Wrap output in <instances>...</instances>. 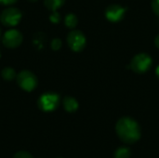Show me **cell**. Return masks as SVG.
<instances>
[{
    "label": "cell",
    "mask_w": 159,
    "mask_h": 158,
    "mask_svg": "<svg viewBox=\"0 0 159 158\" xmlns=\"http://www.w3.org/2000/svg\"><path fill=\"white\" fill-rule=\"evenodd\" d=\"M0 34H1V32H0Z\"/></svg>",
    "instance_id": "7402d4cb"
},
{
    "label": "cell",
    "mask_w": 159,
    "mask_h": 158,
    "mask_svg": "<svg viewBox=\"0 0 159 158\" xmlns=\"http://www.w3.org/2000/svg\"><path fill=\"white\" fill-rule=\"evenodd\" d=\"M21 12L16 7H8L2 11L0 15V21L3 25L7 27L16 26L20 19H21Z\"/></svg>",
    "instance_id": "277c9868"
},
{
    "label": "cell",
    "mask_w": 159,
    "mask_h": 158,
    "mask_svg": "<svg viewBox=\"0 0 159 158\" xmlns=\"http://www.w3.org/2000/svg\"><path fill=\"white\" fill-rule=\"evenodd\" d=\"M156 74H157V76L158 77V79H159V65L157 66V70H156Z\"/></svg>",
    "instance_id": "ffe728a7"
},
{
    "label": "cell",
    "mask_w": 159,
    "mask_h": 158,
    "mask_svg": "<svg viewBox=\"0 0 159 158\" xmlns=\"http://www.w3.org/2000/svg\"><path fill=\"white\" fill-rule=\"evenodd\" d=\"M64 1L65 0H44V4L48 9L56 11L64 4Z\"/></svg>",
    "instance_id": "30bf717a"
},
{
    "label": "cell",
    "mask_w": 159,
    "mask_h": 158,
    "mask_svg": "<svg viewBox=\"0 0 159 158\" xmlns=\"http://www.w3.org/2000/svg\"><path fill=\"white\" fill-rule=\"evenodd\" d=\"M61 39L54 38L51 41V47H52L53 50H58V49L61 48Z\"/></svg>",
    "instance_id": "9a60e30c"
},
{
    "label": "cell",
    "mask_w": 159,
    "mask_h": 158,
    "mask_svg": "<svg viewBox=\"0 0 159 158\" xmlns=\"http://www.w3.org/2000/svg\"><path fill=\"white\" fill-rule=\"evenodd\" d=\"M67 43L72 50L79 52L86 46V36L81 31H71L67 35Z\"/></svg>",
    "instance_id": "8992f818"
},
{
    "label": "cell",
    "mask_w": 159,
    "mask_h": 158,
    "mask_svg": "<svg viewBox=\"0 0 159 158\" xmlns=\"http://www.w3.org/2000/svg\"><path fill=\"white\" fill-rule=\"evenodd\" d=\"M31 2H35V1H37V0H30Z\"/></svg>",
    "instance_id": "44dd1931"
},
{
    "label": "cell",
    "mask_w": 159,
    "mask_h": 158,
    "mask_svg": "<svg viewBox=\"0 0 159 158\" xmlns=\"http://www.w3.org/2000/svg\"><path fill=\"white\" fill-rule=\"evenodd\" d=\"M116 131L118 138L127 144L137 142L142 136L141 128L137 121L131 117H122L116 125Z\"/></svg>",
    "instance_id": "6da1fadb"
},
{
    "label": "cell",
    "mask_w": 159,
    "mask_h": 158,
    "mask_svg": "<svg viewBox=\"0 0 159 158\" xmlns=\"http://www.w3.org/2000/svg\"><path fill=\"white\" fill-rule=\"evenodd\" d=\"M22 42V34L15 29L8 30L3 36V44L7 47L14 48L19 47Z\"/></svg>",
    "instance_id": "52a82bcc"
},
{
    "label": "cell",
    "mask_w": 159,
    "mask_h": 158,
    "mask_svg": "<svg viewBox=\"0 0 159 158\" xmlns=\"http://www.w3.org/2000/svg\"><path fill=\"white\" fill-rule=\"evenodd\" d=\"M152 8L153 11L159 16V0H152Z\"/></svg>",
    "instance_id": "e0dca14e"
},
{
    "label": "cell",
    "mask_w": 159,
    "mask_h": 158,
    "mask_svg": "<svg viewBox=\"0 0 159 158\" xmlns=\"http://www.w3.org/2000/svg\"><path fill=\"white\" fill-rule=\"evenodd\" d=\"M126 8L119 5H111L105 10V17L112 22H117L121 20L125 15Z\"/></svg>",
    "instance_id": "ba28073f"
},
{
    "label": "cell",
    "mask_w": 159,
    "mask_h": 158,
    "mask_svg": "<svg viewBox=\"0 0 159 158\" xmlns=\"http://www.w3.org/2000/svg\"><path fill=\"white\" fill-rule=\"evenodd\" d=\"M13 158H34L32 156V155L28 152H25V151H20V152H17Z\"/></svg>",
    "instance_id": "5bb4252c"
},
{
    "label": "cell",
    "mask_w": 159,
    "mask_h": 158,
    "mask_svg": "<svg viewBox=\"0 0 159 158\" xmlns=\"http://www.w3.org/2000/svg\"><path fill=\"white\" fill-rule=\"evenodd\" d=\"M49 20L53 22V23H58L61 20V17H60V14L56 11H53V13L50 15L49 17Z\"/></svg>",
    "instance_id": "2e32d148"
},
{
    "label": "cell",
    "mask_w": 159,
    "mask_h": 158,
    "mask_svg": "<svg viewBox=\"0 0 159 158\" xmlns=\"http://www.w3.org/2000/svg\"><path fill=\"white\" fill-rule=\"evenodd\" d=\"M18 0H0V4L2 5H12L16 3Z\"/></svg>",
    "instance_id": "ac0fdd59"
},
{
    "label": "cell",
    "mask_w": 159,
    "mask_h": 158,
    "mask_svg": "<svg viewBox=\"0 0 159 158\" xmlns=\"http://www.w3.org/2000/svg\"><path fill=\"white\" fill-rule=\"evenodd\" d=\"M64 22H65V25L68 28H75L77 25L78 20H77V18H76V16L75 14L70 13V14L66 15V17L64 19Z\"/></svg>",
    "instance_id": "4fadbf2b"
},
{
    "label": "cell",
    "mask_w": 159,
    "mask_h": 158,
    "mask_svg": "<svg viewBox=\"0 0 159 158\" xmlns=\"http://www.w3.org/2000/svg\"><path fill=\"white\" fill-rule=\"evenodd\" d=\"M152 65V58L146 53H140L136 55L130 62V68L132 71L138 74L147 72Z\"/></svg>",
    "instance_id": "3957f363"
},
{
    "label": "cell",
    "mask_w": 159,
    "mask_h": 158,
    "mask_svg": "<svg viewBox=\"0 0 159 158\" xmlns=\"http://www.w3.org/2000/svg\"><path fill=\"white\" fill-rule=\"evenodd\" d=\"M17 82L19 86L25 91H32L37 86L36 76L30 71H21L17 75Z\"/></svg>",
    "instance_id": "5b68a950"
},
{
    "label": "cell",
    "mask_w": 159,
    "mask_h": 158,
    "mask_svg": "<svg viewBox=\"0 0 159 158\" xmlns=\"http://www.w3.org/2000/svg\"><path fill=\"white\" fill-rule=\"evenodd\" d=\"M155 44H156L157 47H158L159 48V34L156 37V39H155Z\"/></svg>",
    "instance_id": "d6986e66"
},
{
    "label": "cell",
    "mask_w": 159,
    "mask_h": 158,
    "mask_svg": "<svg viewBox=\"0 0 159 158\" xmlns=\"http://www.w3.org/2000/svg\"><path fill=\"white\" fill-rule=\"evenodd\" d=\"M1 75H2V77L5 80L10 81V80L14 79V77L16 76V73H15L13 68H11V67H5L2 70V72H1Z\"/></svg>",
    "instance_id": "7c38bea8"
},
{
    "label": "cell",
    "mask_w": 159,
    "mask_h": 158,
    "mask_svg": "<svg viewBox=\"0 0 159 158\" xmlns=\"http://www.w3.org/2000/svg\"><path fill=\"white\" fill-rule=\"evenodd\" d=\"M131 155V151L129 148L126 146H121L115 152L114 158H129Z\"/></svg>",
    "instance_id": "8fae6325"
},
{
    "label": "cell",
    "mask_w": 159,
    "mask_h": 158,
    "mask_svg": "<svg viewBox=\"0 0 159 158\" xmlns=\"http://www.w3.org/2000/svg\"><path fill=\"white\" fill-rule=\"evenodd\" d=\"M60 103V96L53 92H47L42 94L38 101L37 105L38 108L46 113L52 112L57 109Z\"/></svg>",
    "instance_id": "7a4b0ae2"
},
{
    "label": "cell",
    "mask_w": 159,
    "mask_h": 158,
    "mask_svg": "<svg viewBox=\"0 0 159 158\" xmlns=\"http://www.w3.org/2000/svg\"><path fill=\"white\" fill-rule=\"evenodd\" d=\"M62 104L65 111L68 113H74L78 109V102L73 97H65L62 101Z\"/></svg>",
    "instance_id": "9c48e42d"
}]
</instances>
